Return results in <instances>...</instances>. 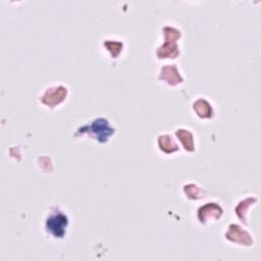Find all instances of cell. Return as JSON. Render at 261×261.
<instances>
[{"label":"cell","instance_id":"6da1fadb","mask_svg":"<svg viewBox=\"0 0 261 261\" xmlns=\"http://www.w3.org/2000/svg\"><path fill=\"white\" fill-rule=\"evenodd\" d=\"M48 229L55 236H62L64 233V228L66 226V219L63 215H56V217L50 219L47 222Z\"/></svg>","mask_w":261,"mask_h":261}]
</instances>
